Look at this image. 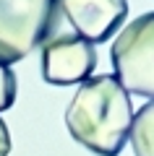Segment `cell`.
I'll list each match as a JSON object with an SVG mask.
<instances>
[{"instance_id":"cell-1","label":"cell","mask_w":154,"mask_h":156,"mask_svg":"<svg viewBox=\"0 0 154 156\" xmlns=\"http://www.w3.org/2000/svg\"><path fill=\"white\" fill-rule=\"evenodd\" d=\"M133 122V104L115 76L102 73L81 83L66 109V128L76 143L97 156H118Z\"/></svg>"},{"instance_id":"cell-2","label":"cell","mask_w":154,"mask_h":156,"mask_svg":"<svg viewBox=\"0 0 154 156\" xmlns=\"http://www.w3.org/2000/svg\"><path fill=\"white\" fill-rule=\"evenodd\" d=\"M60 21L58 0H0V62L29 57L58 31Z\"/></svg>"},{"instance_id":"cell-3","label":"cell","mask_w":154,"mask_h":156,"mask_svg":"<svg viewBox=\"0 0 154 156\" xmlns=\"http://www.w3.org/2000/svg\"><path fill=\"white\" fill-rule=\"evenodd\" d=\"M115 78L128 94L154 99V11L133 18L110 47Z\"/></svg>"},{"instance_id":"cell-4","label":"cell","mask_w":154,"mask_h":156,"mask_svg":"<svg viewBox=\"0 0 154 156\" xmlns=\"http://www.w3.org/2000/svg\"><path fill=\"white\" fill-rule=\"evenodd\" d=\"M97 50L78 34H52L42 44V78L52 86H76L92 78Z\"/></svg>"},{"instance_id":"cell-5","label":"cell","mask_w":154,"mask_h":156,"mask_svg":"<svg viewBox=\"0 0 154 156\" xmlns=\"http://www.w3.org/2000/svg\"><path fill=\"white\" fill-rule=\"evenodd\" d=\"M60 16L89 42H107L123 18L128 16V0H58Z\"/></svg>"},{"instance_id":"cell-6","label":"cell","mask_w":154,"mask_h":156,"mask_svg":"<svg viewBox=\"0 0 154 156\" xmlns=\"http://www.w3.org/2000/svg\"><path fill=\"white\" fill-rule=\"evenodd\" d=\"M128 140L136 156H154V99L133 115Z\"/></svg>"},{"instance_id":"cell-7","label":"cell","mask_w":154,"mask_h":156,"mask_svg":"<svg viewBox=\"0 0 154 156\" xmlns=\"http://www.w3.org/2000/svg\"><path fill=\"white\" fill-rule=\"evenodd\" d=\"M16 91H18L16 73L11 70V65H3V62H0V112H6V109L13 107Z\"/></svg>"},{"instance_id":"cell-8","label":"cell","mask_w":154,"mask_h":156,"mask_svg":"<svg viewBox=\"0 0 154 156\" xmlns=\"http://www.w3.org/2000/svg\"><path fill=\"white\" fill-rule=\"evenodd\" d=\"M11 154V133H8V125L0 120V156Z\"/></svg>"}]
</instances>
